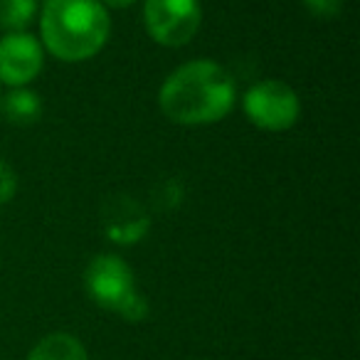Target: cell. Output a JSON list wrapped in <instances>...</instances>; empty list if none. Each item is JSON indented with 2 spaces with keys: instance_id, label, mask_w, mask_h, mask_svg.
I'll return each instance as SVG.
<instances>
[{
  "instance_id": "obj_3",
  "label": "cell",
  "mask_w": 360,
  "mask_h": 360,
  "mask_svg": "<svg viewBox=\"0 0 360 360\" xmlns=\"http://www.w3.org/2000/svg\"><path fill=\"white\" fill-rule=\"evenodd\" d=\"M84 286L94 304L129 323H139L148 316V301L139 294L134 269L121 257L96 255L84 269Z\"/></svg>"
},
{
  "instance_id": "obj_4",
  "label": "cell",
  "mask_w": 360,
  "mask_h": 360,
  "mask_svg": "<svg viewBox=\"0 0 360 360\" xmlns=\"http://www.w3.org/2000/svg\"><path fill=\"white\" fill-rule=\"evenodd\" d=\"M242 109L250 124L262 131H289L301 116L299 94L281 79H262L245 91Z\"/></svg>"
},
{
  "instance_id": "obj_1",
  "label": "cell",
  "mask_w": 360,
  "mask_h": 360,
  "mask_svg": "<svg viewBox=\"0 0 360 360\" xmlns=\"http://www.w3.org/2000/svg\"><path fill=\"white\" fill-rule=\"evenodd\" d=\"M237 82L212 60H191L175 67L158 89L165 119L180 126H210L232 114Z\"/></svg>"
},
{
  "instance_id": "obj_10",
  "label": "cell",
  "mask_w": 360,
  "mask_h": 360,
  "mask_svg": "<svg viewBox=\"0 0 360 360\" xmlns=\"http://www.w3.org/2000/svg\"><path fill=\"white\" fill-rule=\"evenodd\" d=\"M40 13V0H0V27L25 32Z\"/></svg>"
},
{
  "instance_id": "obj_6",
  "label": "cell",
  "mask_w": 360,
  "mask_h": 360,
  "mask_svg": "<svg viewBox=\"0 0 360 360\" xmlns=\"http://www.w3.org/2000/svg\"><path fill=\"white\" fill-rule=\"evenodd\" d=\"M45 67V47L30 32H6L0 40V82L11 89L27 86Z\"/></svg>"
},
{
  "instance_id": "obj_11",
  "label": "cell",
  "mask_w": 360,
  "mask_h": 360,
  "mask_svg": "<svg viewBox=\"0 0 360 360\" xmlns=\"http://www.w3.org/2000/svg\"><path fill=\"white\" fill-rule=\"evenodd\" d=\"M304 6L319 20H333L343 11V0H304Z\"/></svg>"
},
{
  "instance_id": "obj_5",
  "label": "cell",
  "mask_w": 360,
  "mask_h": 360,
  "mask_svg": "<svg viewBox=\"0 0 360 360\" xmlns=\"http://www.w3.org/2000/svg\"><path fill=\"white\" fill-rule=\"evenodd\" d=\"M143 25L155 45H188L202 25L200 0H143Z\"/></svg>"
},
{
  "instance_id": "obj_12",
  "label": "cell",
  "mask_w": 360,
  "mask_h": 360,
  "mask_svg": "<svg viewBox=\"0 0 360 360\" xmlns=\"http://www.w3.org/2000/svg\"><path fill=\"white\" fill-rule=\"evenodd\" d=\"M18 193V175L11 163L0 158V205H6L15 198Z\"/></svg>"
},
{
  "instance_id": "obj_13",
  "label": "cell",
  "mask_w": 360,
  "mask_h": 360,
  "mask_svg": "<svg viewBox=\"0 0 360 360\" xmlns=\"http://www.w3.org/2000/svg\"><path fill=\"white\" fill-rule=\"evenodd\" d=\"M101 6L109 11V8H114V11H124V8H131L134 3H139V0H99Z\"/></svg>"
},
{
  "instance_id": "obj_2",
  "label": "cell",
  "mask_w": 360,
  "mask_h": 360,
  "mask_svg": "<svg viewBox=\"0 0 360 360\" xmlns=\"http://www.w3.org/2000/svg\"><path fill=\"white\" fill-rule=\"evenodd\" d=\"M37 15L42 47L60 62H86L109 42L111 18L99 0H45Z\"/></svg>"
},
{
  "instance_id": "obj_9",
  "label": "cell",
  "mask_w": 360,
  "mask_h": 360,
  "mask_svg": "<svg viewBox=\"0 0 360 360\" xmlns=\"http://www.w3.org/2000/svg\"><path fill=\"white\" fill-rule=\"evenodd\" d=\"M27 360H89V353L72 333H50L30 350Z\"/></svg>"
},
{
  "instance_id": "obj_8",
  "label": "cell",
  "mask_w": 360,
  "mask_h": 360,
  "mask_svg": "<svg viewBox=\"0 0 360 360\" xmlns=\"http://www.w3.org/2000/svg\"><path fill=\"white\" fill-rule=\"evenodd\" d=\"M0 111L11 124L15 126H30L40 119L42 114V99L37 91H32L30 86H15L11 89L3 101H0Z\"/></svg>"
},
{
  "instance_id": "obj_7",
  "label": "cell",
  "mask_w": 360,
  "mask_h": 360,
  "mask_svg": "<svg viewBox=\"0 0 360 360\" xmlns=\"http://www.w3.org/2000/svg\"><path fill=\"white\" fill-rule=\"evenodd\" d=\"M148 212L134 198L116 195L104 205V232L114 245H136L148 235Z\"/></svg>"
}]
</instances>
